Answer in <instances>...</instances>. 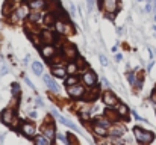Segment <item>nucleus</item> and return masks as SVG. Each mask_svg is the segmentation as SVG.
I'll list each match as a JSON object with an SVG mask.
<instances>
[{"mask_svg":"<svg viewBox=\"0 0 156 145\" xmlns=\"http://www.w3.org/2000/svg\"><path fill=\"white\" fill-rule=\"evenodd\" d=\"M82 80H83V83L87 85V88H97V76H96L94 71H91V70L83 71Z\"/></svg>","mask_w":156,"mask_h":145,"instance_id":"7ed1b4c3","label":"nucleus"},{"mask_svg":"<svg viewBox=\"0 0 156 145\" xmlns=\"http://www.w3.org/2000/svg\"><path fill=\"white\" fill-rule=\"evenodd\" d=\"M0 119H2V123H3L5 126H12V123H14V119H15V110H12V109H9V107L3 109L2 113H0Z\"/></svg>","mask_w":156,"mask_h":145,"instance_id":"39448f33","label":"nucleus"},{"mask_svg":"<svg viewBox=\"0 0 156 145\" xmlns=\"http://www.w3.org/2000/svg\"><path fill=\"white\" fill-rule=\"evenodd\" d=\"M76 83H77V77L74 74H70V77L65 79V85L67 86H71V85H76Z\"/></svg>","mask_w":156,"mask_h":145,"instance_id":"412c9836","label":"nucleus"},{"mask_svg":"<svg viewBox=\"0 0 156 145\" xmlns=\"http://www.w3.org/2000/svg\"><path fill=\"white\" fill-rule=\"evenodd\" d=\"M76 71H77V67H76V64H70L68 67H67V73L68 74H76Z\"/></svg>","mask_w":156,"mask_h":145,"instance_id":"b1692460","label":"nucleus"},{"mask_svg":"<svg viewBox=\"0 0 156 145\" xmlns=\"http://www.w3.org/2000/svg\"><path fill=\"white\" fill-rule=\"evenodd\" d=\"M70 11H71L70 14H71V15H74V12H76V9H74V6H73V5H70Z\"/></svg>","mask_w":156,"mask_h":145,"instance_id":"473e14b6","label":"nucleus"},{"mask_svg":"<svg viewBox=\"0 0 156 145\" xmlns=\"http://www.w3.org/2000/svg\"><path fill=\"white\" fill-rule=\"evenodd\" d=\"M67 91H68V95L73 97V98H80L85 94V88L82 85H71V86H67Z\"/></svg>","mask_w":156,"mask_h":145,"instance_id":"0eeeda50","label":"nucleus"},{"mask_svg":"<svg viewBox=\"0 0 156 145\" xmlns=\"http://www.w3.org/2000/svg\"><path fill=\"white\" fill-rule=\"evenodd\" d=\"M44 83L47 85V88H49L52 92H59V86L56 85V82L53 80L49 74H46V76H44Z\"/></svg>","mask_w":156,"mask_h":145,"instance_id":"4468645a","label":"nucleus"},{"mask_svg":"<svg viewBox=\"0 0 156 145\" xmlns=\"http://www.w3.org/2000/svg\"><path fill=\"white\" fill-rule=\"evenodd\" d=\"M155 5H156V0H155Z\"/></svg>","mask_w":156,"mask_h":145,"instance_id":"58836bf2","label":"nucleus"},{"mask_svg":"<svg viewBox=\"0 0 156 145\" xmlns=\"http://www.w3.org/2000/svg\"><path fill=\"white\" fill-rule=\"evenodd\" d=\"M96 124H100V126H103L106 129L111 127V121H108V119H105V118H97V119H96Z\"/></svg>","mask_w":156,"mask_h":145,"instance_id":"4be33fe9","label":"nucleus"},{"mask_svg":"<svg viewBox=\"0 0 156 145\" xmlns=\"http://www.w3.org/2000/svg\"><path fill=\"white\" fill-rule=\"evenodd\" d=\"M127 80H129L130 85H135V73L129 71V73H127Z\"/></svg>","mask_w":156,"mask_h":145,"instance_id":"393cba45","label":"nucleus"},{"mask_svg":"<svg viewBox=\"0 0 156 145\" xmlns=\"http://www.w3.org/2000/svg\"><path fill=\"white\" fill-rule=\"evenodd\" d=\"M29 11H30L29 5H21L20 8L15 9V12H12V15H11V21H18V20H23V18L29 17V14H30Z\"/></svg>","mask_w":156,"mask_h":145,"instance_id":"f03ea898","label":"nucleus"},{"mask_svg":"<svg viewBox=\"0 0 156 145\" xmlns=\"http://www.w3.org/2000/svg\"><path fill=\"white\" fill-rule=\"evenodd\" d=\"M138 2H143V0H138Z\"/></svg>","mask_w":156,"mask_h":145,"instance_id":"4c0bfd02","label":"nucleus"},{"mask_svg":"<svg viewBox=\"0 0 156 145\" xmlns=\"http://www.w3.org/2000/svg\"><path fill=\"white\" fill-rule=\"evenodd\" d=\"M29 18H30V21H40L41 20V12L40 11H34V12H30L29 14Z\"/></svg>","mask_w":156,"mask_h":145,"instance_id":"aec40b11","label":"nucleus"},{"mask_svg":"<svg viewBox=\"0 0 156 145\" xmlns=\"http://www.w3.org/2000/svg\"><path fill=\"white\" fill-rule=\"evenodd\" d=\"M93 132H94L97 136H102V138L108 135V129L103 127V126H100V124H96V123H94V126H93Z\"/></svg>","mask_w":156,"mask_h":145,"instance_id":"f3484780","label":"nucleus"},{"mask_svg":"<svg viewBox=\"0 0 156 145\" xmlns=\"http://www.w3.org/2000/svg\"><path fill=\"white\" fill-rule=\"evenodd\" d=\"M24 82H26V83H27V85H29V86H30V88H32L34 91H35V85H34V83H32V82H30V80H29V79H27L26 76H24Z\"/></svg>","mask_w":156,"mask_h":145,"instance_id":"c85d7f7f","label":"nucleus"},{"mask_svg":"<svg viewBox=\"0 0 156 145\" xmlns=\"http://www.w3.org/2000/svg\"><path fill=\"white\" fill-rule=\"evenodd\" d=\"M56 136H58V139H59V141H62V142H65V145H70V144H68V139H67V138H65L64 135H61V133H58Z\"/></svg>","mask_w":156,"mask_h":145,"instance_id":"cd10ccee","label":"nucleus"},{"mask_svg":"<svg viewBox=\"0 0 156 145\" xmlns=\"http://www.w3.org/2000/svg\"><path fill=\"white\" fill-rule=\"evenodd\" d=\"M126 133V127L121 126V124H117V126H111L109 130H108V135L111 138H120Z\"/></svg>","mask_w":156,"mask_h":145,"instance_id":"1a4fd4ad","label":"nucleus"},{"mask_svg":"<svg viewBox=\"0 0 156 145\" xmlns=\"http://www.w3.org/2000/svg\"><path fill=\"white\" fill-rule=\"evenodd\" d=\"M99 59H100V64H102L103 67H108V59H106V56H105V54H100V56H99Z\"/></svg>","mask_w":156,"mask_h":145,"instance_id":"a878e982","label":"nucleus"},{"mask_svg":"<svg viewBox=\"0 0 156 145\" xmlns=\"http://www.w3.org/2000/svg\"><path fill=\"white\" fill-rule=\"evenodd\" d=\"M155 113H156V109H155Z\"/></svg>","mask_w":156,"mask_h":145,"instance_id":"ea45409f","label":"nucleus"},{"mask_svg":"<svg viewBox=\"0 0 156 145\" xmlns=\"http://www.w3.org/2000/svg\"><path fill=\"white\" fill-rule=\"evenodd\" d=\"M132 115L135 116V119H138V121H144V119H143V118H141V116H140V115L136 113V112H132Z\"/></svg>","mask_w":156,"mask_h":145,"instance_id":"7c9ffc66","label":"nucleus"},{"mask_svg":"<svg viewBox=\"0 0 156 145\" xmlns=\"http://www.w3.org/2000/svg\"><path fill=\"white\" fill-rule=\"evenodd\" d=\"M94 3H96V0H87V6H88V11H90V12L93 11V8H94Z\"/></svg>","mask_w":156,"mask_h":145,"instance_id":"bb28decb","label":"nucleus"},{"mask_svg":"<svg viewBox=\"0 0 156 145\" xmlns=\"http://www.w3.org/2000/svg\"><path fill=\"white\" fill-rule=\"evenodd\" d=\"M133 135H135V138H136V142L141 144V145L152 144L153 139H155L153 132L144 130V129H141V127H135V129H133Z\"/></svg>","mask_w":156,"mask_h":145,"instance_id":"f257e3e1","label":"nucleus"},{"mask_svg":"<svg viewBox=\"0 0 156 145\" xmlns=\"http://www.w3.org/2000/svg\"><path fill=\"white\" fill-rule=\"evenodd\" d=\"M146 11H147V12H150V11H152V2H147V6H146Z\"/></svg>","mask_w":156,"mask_h":145,"instance_id":"2f4dec72","label":"nucleus"},{"mask_svg":"<svg viewBox=\"0 0 156 145\" xmlns=\"http://www.w3.org/2000/svg\"><path fill=\"white\" fill-rule=\"evenodd\" d=\"M121 57H123L121 54H117V56H115V59H117V62H120V60H121Z\"/></svg>","mask_w":156,"mask_h":145,"instance_id":"f704fd0d","label":"nucleus"},{"mask_svg":"<svg viewBox=\"0 0 156 145\" xmlns=\"http://www.w3.org/2000/svg\"><path fill=\"white\" fill-rule=\"evenodd\" d=\"M155 12H156V5H155Z\"/></svg>","mask_w":156,"mask_h":145,"instance_id":"c9c22d12","label":"nucleus"},{"mask_svg":"<svg viewBox=\"0 0 156 145\" xmlns=\"http://www.w3.org/2000/svg\"><path fill=\"white\" fill-rule=\"evenodd\" d=\"M102 100H103V103L106 106H111V107H115L120 101H118V98L117 95L114 94V92H111V91H106L102 94Z\"/></svg>","mask_w":156,"mask_h":145,"instance_id":"6e6552de","label":"nucleus"},{"mask_svg":"<svg viewBox=\"0 0 156 145\" xmlns=\"http://www.w3.org/2000/svg\"><path fill=\"white\" fill-rule=\"evenodd\" d=\"M56 118L59 119V123H61V124H64V126H67L68 129H71V130H74L76 133H80V129H79V127H77V126L74 124V123H71V121H68V119H67V118H64L62 115H58Z\"/></svg>","mask_w":156,"mask_h":145,"instance_id":"ddd939ff","label":"nucleus"},{"mask_svg":"<svg viewBox=\"0 0 156 145\" xmlns=\"http://www.w3.org/2000/svg\"><path fill=\"white\" fill-rule=\"evenodd\" d=\"M41 132H43V135H44V136H46V138H47L50 142L53 141V138L56 136V132H55V127H53L52 123L46 124V126L43 127V130H41Z\"/></svg>","mask_w":156,"mask_h":145,"instance_id":"9d476101","label":"nucleus"},{"mask_svg":"<svg viewBox=\"0 0 156 145\" xmlns=\"http://www.w3.org/2000/svg\"><path fill=\"white\" fill-rule=\"evenodd\" d=\"M41 56L44 57V59H50L53 54L56 53V48L53 47V46H50V44H46V46H43L41 47Z\"/></svg>","mask_w":156,"mask_h":145,"instance_id":"f8f14e48","label":"nucleus"},{"mask_svg":"<svg viewBox=\"0 0 156 145\" xmlns=\"http://www.w3.org/2000/svg\"><path fill=\"white\" fill-rule=\"evenodd\" d=\"M99 6L106 14H115L118 11V0H100Z\"/></svg>","mask_w":156,"mask_h":145,"instance_id":"20e7f679","label":"nucleus"},{"mask_svg":"<svg viewBox=\"0 0 156 145\" xmlns=\"http://www.w3.org/2000/svg\"><path fill=\"white\" fill-rule=\"evenodd\" d=\"M20 132H21V135H23L24 138H27V139H32V138L37 136V130H35V126H34L32 123H23L21 127H20Z\"/></svg>","mask_w":156,"mask_h":145,"instance_id":"423d86ee","label":"nucleus"},{"mask_svg":"<svg viewBox=\"0 0 156 145\" xmlns=\"http://www.w3.org/2000/svg\"><path fill=\"white\" fill-rule=\"evenodd\" d=\"M150 100H152V101H153V103L156 104V89L153 91V92H152V95H150Z\"/></svg>","mask_w":156,"mask_h":145,"instance_id":"c756f323","label":"nucleus"},{"mask_svg":"<svg viewBox=\"0 0 156 145\" xmlns=\"http://www.w3.org/2000/svg\"><path fill=\"white\" fill-rule=\"evenodd\" d=\"M29 8L34 11H41L47 6V0H29Z\"/></svg>","mask_w":156,"mask_h":145,"instance_id":"9b49d317","label":"nucleus"},{"mask_svg":"<svg viewBox=\"0 0 156 145\" xmlns=\"http://www.w3.org/2000/svg\"><path fill=\"white\" fill-rule=\"evenodd\" d=\"M117 113H118V118H126L127 115H129V109H127V106L126 104H123V103H118L117 104Z\"/></svg>","mask_w":156,"mask_h":145,"instance_id":"dca6fc26","label":"nucleus"},{"mask_svg":"<svg viewBox=\"0 0 156 145\" xmlns=\"http://www.w3.org/2000/svg\"><path fill=\"white\" fill-rule=\"evenodd\" d=\"M32 71H34L37 76H41V74L44 73V67H43V64H40L38 60H35V62L32 64Z\"/></svg>","mask_w":156,"mask_h":145,"instance_id":"a211bd4d","label":"nucleus"},{"mask_svg":"<svg viewBox=\"0 0 156 145\" xmlns=\"http://www.w3.org/2000/svg\"><path fill=\"white\" fill-rule=\"evenodd\" d=\"M52 73H53V76L58 77V79H65L67 74H68L67 73V68H64V67H53Z\"/></svg>","mask_w":156,"mask_h":145,"instance_id":"2eb2a0df","label":"nucleus"},{"mask_svg":"<svg viewBox=\"0 0 156 145\" xmlns=\"http://www.w3.org/2000/svg\"><path fill=\"white\" fill-rule=\"evenodd\" d=\"M102 83H103L105 86H109V83H108V80H106V79H102Z\"/></svg>","mask_w":156,"mask_h":145,"instance_id":"72a5a7b5","label":"nucleus"},{"mask_svg":"<svg viewBox=\"0 0 156 145\" xmlns=\"http://www.w3.org/2000/svg\"><path fill=\"white\" fill-rule=\"evenodd\" d=\"M52 142L44 136V135H40V136H35V145H50Z\"/></svg>","mask_w":156,"mask_h":145,"instance_id":"6ab92c4d","label":"nucleus"},{"mask_svg":"<svg viewBox=\"0 0 156 145\" xmlns=\"http://www.w3.org/2000/svg\"><path fill=\"white\" fill-rule=\"evenodd\" d=\"M155 21H156V15H155Z\"/></svg>","mask_w":156,"mask_h":145,"instance_id":"e433bc0d","label":"nucleus"},{"mask_svg":"<svg viewBox=\"0 0 156 145\" xmlns=\"http://www.w3.org/2000/svg\"><path fill=\"white\" fill-rule=\"evenodd\" d=\"M11 91H12V95L14 97H18L20 95V86H18V83H12V86H11Z\"/></svg>","mask_w":156,"mask_h":145,"instance_id":"5701e85b","label":"nucleus"}]
</instances>
